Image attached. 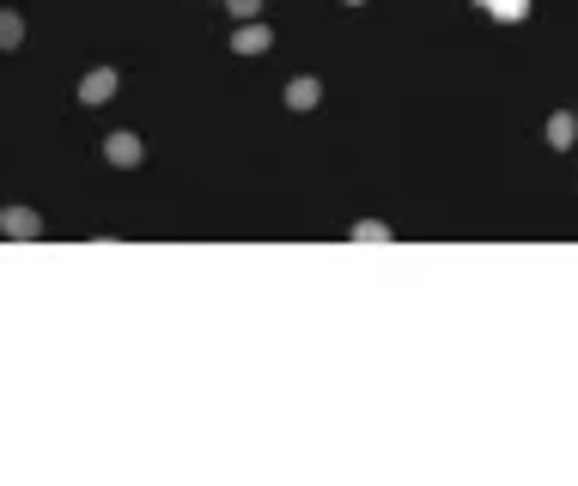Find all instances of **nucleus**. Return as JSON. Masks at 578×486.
<instances>
[{
    "label": "nucleus",
    "instance_id": "f257e3e1",
    "mask_svg": "<svg viewBox=\"0 0 578 486\" xmlns=\"http://www.w3.org/2000/svg\"><path fill=\"white\" fill-rule=\"evenodd\" d=\"M0 231L13 243H38L43 237V213H31V207H0Z\"/></svg>",
    "mask_w": 578,
    "mask_h": 486
},
{
    "label": "nucleus",
    "instance_id": "f03ea898",
    "mask_svg": "<svg viewBox=\"0 0 578 486\" xmlns=\"http://www.w3.org/2000/svg\"><path fill=\"white\" fill-rule=\"evenodd\" d=\"M274 49V24H262V19H244L232 31V55H269Z\"/></svg>",
    "mask_w": 578,
    "mask_h": 486
},
{
    "label": "nucleus",
    "instance_id": "7ed1b4c3",
    "mask_svg": "<svg viewBox=\"0 0 578 486\" xmlns=\"http://www.w3.org/2000/svg\"><path fill=\"white\" fill-rule=\"evenodd\" d=\"M116 85H123V73H116V67H92L86 80H80V104H92V109H98V104H111V97H116Z\"/></svg>",
    "mask_w": 578,
    "mask_h": 486
},
{
    "label": "nucleus",
    "instance_id": "20e7f679",
    "mask_svg": "<svg viewBox=\"0 0 578 486\" xmlns=\"http://www.w3.org/2000/svg\"><path fill=\"white\" fill-rule=\"evenodd\" d=\"M104 158H111L116 170H135L140 158H147V146H140V134H128V128H116L111 140H104Z\"/></svg>",
    "mask_w": 578,
    "mask_h": 486
},
{
    "label": "nucleus",
    "instance_id": "39448f33",
    "mask_svg": "<svg viewBox=\"0 0 578 486\" xmlns=\"http://www.w3.org/2000/svg\"><path fill=\"white\" fill-rule=\"evenodd\" d=\"M317 104H323V80H317V73L286 80V109H317Z\"/></svg>",
    "mask_w": 578,
    "mask_h": 486
},
{
    "label": "nucleus",
    "instance_id": "423d86ee",
    "mask_svg": "<svg viewBox=\"0 0 578 486\" xmlns=\"http://www.w3.org/2000/svg\"><path fill=\"white\" fill-rule=\"evenodd\" d=\"M548 146H554V152H566V146H578V116H566V109H554V116H548Z\"/></svg>",
    "mask_w": 578,
    "mask_h": 486
},
{
    "label": "nucleus",
    "instance_id": "0eeeda50",
    "mask_svg": "<svg viewBox=\"0 0 578 486\" xmlns=\"http://www.w3.org/2000/svg\"><path fill=\"white\" fill-rule=\"evenodd\" d=\"M347 243H396V231L383 225V219H354V231H347Z\"/></svg>",
    "mask_w": 578,
    "mask_h": 486
},
{
    "label": "nucleus",
    "instance_id": "6e6552de",
    "mask_svg": "<svg viewBox=\"0 0 578 486\" xmlns=\"http://www.w3.org/2000/svg\"><path fill=\"white\" fill-rule=\"evenodd\" d=\"M481 12H487V19H500V24H524L529 19V0H487Z\"/></svg>",
    "mask_w": 578,
    "mask_h": 486
},
{
    "label": "nucleus",
    "instance_id": "1a4fd4ad",
    "mask_svg": "<svg viewBox=\"0 0 578 486\" xmlns=\"http://www.w3.org/2000/svg\"><path fill=\"white\" fill-rule=\"evenodd\" d=\"M0 49H25V19L0 7Z\"/></svg>",
    "mask_w": 578,
    "mask_h": 486
},
{
    "label": "nucleus",
    "instance_id": "9d476101",
    "mask_svg": "<svg viewBox=\"0 0 578 486\" xmlns=\"http://www.w3.org/2000/svg\"><path fill=\"white\" fill-rule=\"evenodd\" d=\"M225 12H232L238 24H244V19H262V0H225Z\"/></svg>",
    "mask_w": 578,
    "mask_h": 486
},
{
    "label": "nucleus",
    "instance_id": "9b49d317",
    "mask_svg": "<svg viewBox=\"0 0 578 486\" xmlns=\"http://www.w3.org/2000/svg\"><path fill=\"white\" fill-rule=\"evenodd\" d=\"M341 7H366V0H341Z\"/></svg>",
    "mask_w": 578,
    "mask_h": 486
},
{
    "label": "nucleus",
    "instance_id": "f8f14e48",
    "mask_svg": "<svg viewBox=\"0 0 578 486\" xmlns=\"http://www.w3.org/2000/svg\"><path fill=\"white\" fill-rule=\"evenodd\" d=\"M475 7H487V0H475Z\"/></svg>",
    "mask_w": 578,
    "mask_h": 486
},
{
    "label": "nucleus",
    "instance_id": "ddd939ff",
    "mask_svg": "<svg viewBox=\"0 0 578 486\" xmlns=\"http://www.w3.org/2000/svg\"><path fill=\"white\" fill-rule=\"evenodd\" d=\"M572 116H578V109H572Z\"/></svg>",
    "mask_w": 578,
    "mask_h": 486
}]
</instances>
